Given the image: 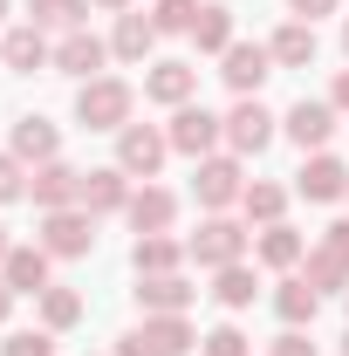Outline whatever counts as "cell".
Instances as JSON below:
<instances>
[{
  "label": "cell",
  "mask_w": 349,
  "mask_h": 356,
  "mask_svg": "<svg viewBox=\"0 0 349 356\" xmlns=\"http://www.w3.org/2000/svg\"><path fill=\"white\" fill-rule=\"evenodd\" d=\"M274 309H281V322H288V329H308V322H315V309H322V288H315L308 274H288V281L274 288Z\"/></svg>",
  "instance_id": "17"
},
{
  "label": "cell",
  "mask_w": 349,
  "mask_h": 356,
  "mask_svg": "<svg viewBox=\"0 0 349 356\" xmlns=\"http://www.w3.org/2000/svg\"><path fill=\"white\" fill-rule=\"evenodd\" d=\"M192 89H199V69L192 62H151V76H144V96L151 103H172V110L192 103Z\"/></svg>",
  "instance_id": "15"
},
{
  "label": "cell",
  "mask_w": 349,
  "mask_h": 356,
  "mask_svg": "<svg viewBox=\"0 0 349 356\" xmlns=\"http://www.w3.org/2000/svg\"><path fill=\"white\" fill-rule=\"evenodd\" d=\"M322 247H329V254H343V261H349V220H336V226H329V233H322Z\"/></svg>",
  "instance_id": "37"
},
{
  "label": "cell",
  "mask_w": 349,
  "mask_h": 356,
  "mask_svg": "<svg viewBox=\"0 0 349 356\" xmlns=\"http://www.w3.org/2000/svg\"><path fill=\"white\" fill-rule=\"evenodd\" d=\"M110 62V42H96L89 28H76V35H62V48H55V69L62 76H83V83H96V69Z\"/></svg>",
  "instance_id": "14"
},
{
  "label": "cell",
  "mask_w": 349,
  "mask_h": 356,
  "mask_svg": "<svg viewBox=\"0 0 349 356\" xmlns=\"http://www.w3.org/2000/svg\"><path fill=\"white\" fill-rule=\"evenodd\" d=\"M83 213H124L131 206V172L124 165H103V172H83Z\"/></svg>",
  "instance_id": "11"
},
{
  "label": "cell",
  "mask_w": 349,
  "mask_h": 356,
  "mask_svg": "<svg viewBox=\"0 0 349 356\" xmlns=\"http://www.w3.org/2000/svg\"><path fill=\"white\" fill-rule=\"evenodd\" d=\"M288 7H295V14H302L308 28H315V14H336V0H288Z\"/></svg>",
  "instance_id": "38"
},
{
  "label": "cell",
  "mask_w": 349,
  "mask_h": 356,
  "mask_svg": "<svg viewBox=\"0 0 349 356\" xmlns=\"http://www.w3.org/2000/svg\"><path fill=\"white\" fill-rule=\"evenodd\" d=\"M131 110H137V89L124 76H96V83L76 89V124L83 131H124Z\"/></svg>",
  "instance_id": "1"
},
{
  "label": "cell",
  "mask_w": 349,
  "mask_h": 356,
  "mask_svg": "<svg viewBox=\"0 0 349 356\" xmlns=\"http://www.w3.org/2000/svg\"><path fill=\"white\" fill-rule=\"evenodd\" d=\"M281 131L295 137V144H302V151H322V144H329V137H336V103H295V110H288V117H281Z\"/></svg>",
  "instance_id": "13"
},
{
  "label": "cell",
  "mask_w": 349,
  "mask_h": 356,
  "mask_svg": "<svg viewBox=\"0 0 349 356\" xmlns=\"http://www.w3.org/2000/svg\"><path fill=\"white\" fill-rule=\"evenodd\" d=\"M55 151H62V131H55L48 117H21V124H14V158H21V165H48Z\"/></svg>",
  "instance_id": "18"
},
{
  "label": "cell",
  "mask_w": 349,
  "mask_h": 356,
  "mask_svg": "<svg viewBox=\"0 0 349 356\" xmlns=\"http://www.w3.org/2000/svg\"><path fill=\"white\" fill-rule=\"evenodd\" d=\"M343 356H349V336H343Z\"/></svg>",
  "instance_id": "46"
},
{
  "label": "cell",
  "mask_w": 349,
  "mask_h": 356,
  "mask_svg": "<svg viewBox=\"0 0 349 356\" xmlns=\"http://www.w3.org/2000/svg\"><path fill=\"white\" fill-rule=\"evenodd\" d=\"M295 192H302V199H315V206L349 199V165H343V158H329V151H308V165L295 172Z\"/></svg>",
  "instance_id": "8"
},
{
  "label": "cell",
  "mask_w": 349,
  "mask_h": 356,
  "mask_svg": "<svg viewBox=\"0 0 349 356\" xmlns=\"http://www.w3.org/2000/svg\"><path fill=\"white\" fill-rule=\"evenodd\" d=\"M89 14V0H28V28H62V35H76Z\"/></svg>",
  "instance_id": "27"
},
{
  "label": "cell",
  "mask_w": 349,
  "mask_h": 356,
  "mask_svg": "<svg viewBox=\"0 0 349 356\" xmlns=\"http://www.w3.org/2000/svg\"><path fill=\"white\" fill-rule=\"evenodd\" d=\"M192 21H199V0H158V14H151L158 35H192Z\"/></svg>",
  "instance_id": "32"
},
{
  "label": "cell",
  "mask_w": 349,
  "mask_h": 356,
  "mask_svg": "<svg viewBox=\"0 0 349 356\" xmlns=\"http://www.w3.org/2000/svg\"><path fill=\"white\" fill-rule=\"evenodd\" d=\"M96 213H83V206H62V213H42V247L55 254V261H83L89 247H96Z\"/></svg>",
  "instance_id": "2"
},
{
  "label": "cell",
  "mask_w": 349,
  "mask_h": 356,
  "mask_svg": "<svg viewBox=\"0 0 349 356\" xmlns=\"http://www.w3.org/2000/svg\"><path fill=\"white\" fill-rule=\"evenodd\" d=\"M240 213H247V220H261V226H274L281 213H288V185H274V178H254V185L240 192Z\"/></svg>",
  "instance_id": "25"
},
{
  "label": "cell",
  "mask_w": 349,
  "mask_h": 356,
  "mask_svg": "<svg viewBox=\"0 0 349 356\" xmlns=\"http://www.w3.org/2000/svg\"><path fill=\"white\" fill-rule=\"evenodd\" d=\"M48 261H55V254H48L42 240H35V247H14V254L0 261V281H7L14 295H42V288H55V281H48Z\"/></svg>",
  "instance_id": "12"
},
{
  "label": "cell",
  "mask_w": 349,
  "mask_h": 356,
  "mask_svg": "<svg viewBox=\"0 0 349 356\" xmlns=\"http://www.w3.org/2000/svg\"><path fill=\"white\" fill-rule=\"evenodd\" d=\"M185 254H192L199 267H213V274H219V267H233L240 254H247V226H233V220H219V213H213V220L192 233V247H185Z\"/></svg>",
  "instance_id": "5"
},
{
  "label": "cell",
  "mask_w": 349,
  "mask_h": 356,
  "mask_svg": "<svg viewBox=\"0 0 349 356\" xmlns=\"http://www.w3.org/2000/svg\"><path fill=\"white\" fill-rule=\"evenodd\" d=\"M117 356H158V350H151V343H144V336H137V329H131V336L117 343Z\"/></svg>",
  "instance_id": "39"
},
{
  "label": "cell",
  "mask_w": 349,
  "mask_h": 356,
  "mask_svg": "<svg viewBox=\"0 0 349 356\" xmlns=\"http://www.w3.org/2000/svg\"><path fill=\"white\" fill-rule=\"evenodd\" d=\"M7 315H14V288L0 281V322H7Z\"/></svg>",
  "instance_id": "41"
},
{
  "label": "cell",
  "mask_w": 349,
  "mask_h": 356,
  "mask_svg": "<svg viewBox=\"0 0 349 356\" xmlns=\"http://www.w3.org/2000/svg\"><path fill=\"white\" fill-rule=\"evenodd\" d=\"M302 254H308V247H302V233H295V226L274 220V226L261 233V261H267V267H295Z\"/></svg>",
  "instance_id": "29"
},
{
  "label": "cell",
  "mask_w": 349,
  "mask_h": 356,
  "mask_svg": "<svg viewBox=\"0 0 349 356\" xmlns=\"http://www.w3.org/2000/svg\"><path fill=\"white\" fill-rule=\"evenodd\" d=\"M308 281H315L322 295H329V288H349V261L329 254V247H315V254H308Z\"/></svg>",
  "instance_id": "31"
},
{
  "label": "cell",
  "mask_w": 349,
  "mask_h": 356,
  "mask_svg": "<svg viewBox=\"0 0 349 356\" xmlns=\"http://www.w3.org/2000/svg\"><path fill=\"white\" fill-rule=\"evenodd\" d=\"M254 288H261V281H254V274H247L240 261H233V267H219V281H213L219 309H254Z\"/></svg>",
  "instance_id": "30"
},
{
  "label": "cell",
  "mask_w": 349,
  "mask_h": 356,
  "mask_svg": "<svg viewBox=\"0 0 349 356\" xmlns=\"http://www.w3.org/2000/svg\"><path fill=\"white\" fill-rule=\"evenodd\" d=\"M199 343H206V356H254V343H247L233 322H219L213 336H199Z\"/></svg>",
  "instance_id": "33"
},
{
  "label": "cell",
  "mask_w": 349,
  "mask_h": 356,
  "mask_svg": "<svg viewBox=\"0 0 349 356\" xmlns=\"http://www.w3.org/2000/svg\"><path fill=\"white\" fill-rule=\"evenodd\" d=\"M172 151H185V158H213V144L226 137V117H213L206 103H185V110H172Z\"/></svg>",
  "instance_id": "3"
},
{
  "label": "cell",
  "mask_w": 349,
  "mask_h": 356,
  "mask_svg": "<svg viewBox=\"0 0 349 356\" xmlns=\"http://www.w3.org/2000/svg\"><path fill=\"white\" fill-rule=\"evenodd\" d=\"M151 42H158L151 14H117V35H110V55H117V62H144Z\"/></svg>",
  "instance_id": "23"
},
{
  "label": "cell",
  "mask_w": 349,
  "mask_h": 356,
  "mask_svg": "<svg viewBox=\"0 0 349 356\" xmlns=\"http://www.w3.org/2000/svg\"><path fill=\"white\" fill-rule=\"evenodd\" d=\"M76 322H83V295H76V288H42V329L62 336V329H76Z\"/></svg>",
  "instance_id": "28"
},
{
  "label": "cell",
  "mask_w": 349,
  "mask_h": 356,
  "mask_svg": "<svg viewBox=\"0 0 349 356\" xmlns=\"http://www.w3.org/2000/svg\"><path fill=\"white\" fill-rule=\"evenodd\" d=\"M185 302H192V288L178 274H137V309L144 315H185Z\"/></svg>",
  "instance_id": "16"
},
{
  "label": "cell",
  "mask_w": 349,
  "mask_h": 356,
  "mask_svg": "<svg viewBox=\"0 0 349 356\" xmlns=\"http://www.w3.org/2000/svg\"><path fill=\"white\" fill-rule=\"evenodd\" d=\"M0 356H55V329H21V336H7Z\"/></svg>",
  "instance_id": "34"
},
{
  "label": "cell",
  "mask_w": 349,
  "mask_h": 356,
  "mask_svg": "<svg viewBox=\"0 0 349 356\" xmlns=\"http://www.w3.org/2000/svg\"><path fill=\"white\" fill-rule=\"evenodd\" d=\"M192 192H199V206H233L240 192H247V178H240V158H199V178H192Z\"/></svg>",
  "instance_id": "10"
},
{
  "label": "cell",
  "mask_w": 349,
  "mask_h": 356,
  "mask_svg": "<svg viewBox=\"0 0 349 356\" xmlns=\"http://www.w3.org/2000/svg\"><path fill=\"white\" fill-rule=\"evenodd\" d=\"M274 356H315V343H308L302 329H281L274 336Z\"/></svg>",
  "instance_id": "36"
},
{
  "label": "cell",
  "mask_w": 349,
  "mask_h": 356,
  "mask_svg": "<svg viewBox=\"0 0 349 356\" xmlns=\"http://www.w3.org/2000/svg\"><path fill=\"white\" fill-rule=\"evenodd\" d=\"M178 261H185V247H178L172 233H137V247H131L137 274H178Z\"/></svg>",
  "instance_id": "20"
},
{
  "label": "cell",
  "mask_w": 349,
  "mask_h": 356,
  "mask_svg": "<svg viewBox=\"0 0 349 356\" xmlns=\"http://www.w3.org/2000/svg\"><path fill=\"white\" fill-rule=\"evenodd\" d=\"M274 124H281V117L261 110V96H240V103H233V117H226V144H233L240 158H254V151L274 144Z\"/></svg>",
  "instance_id": "6"
},
{
  "label": "cell",
  "mask_w": 349,
  "mask_h": 356,
  "mask_svg": "<svg viewBox=\"0 0 349 356\" xmlns=\"http://www.w3.org/2000/svg\"><path fill=\"white\" fill-rule=\"evenodd\" d=\"M7 254H14V247H7V226H0V261H7Z\"/></svg>",
  "instance_id": "43"
},
{
  "label": "cell",
  "mask_w": 349,
  "mask_h": 356,
  "mask_svg": "<svg viewBox=\"0 0 349 356\" xmlns=\"http://www.w3.org/2000/svg\"><path fill=\"white\" fill-rule=\"evenodd\" d=\"M165 151H172V137L158 131V124H124V131H117V165L131 178H158Z\"/></svg>",
  "instance_id": "4"
},
{
  "label": "cell",
  "mask_w": 349,
  "mask_h": 356,
  "mask_svg": "<svg viewBox=\"0 0 349 356\" xmlns=\"http://www.w3.org/2000/svg\"><path fill=\"white\" fill-rule=\"evenodd\" d=\"M28 192H35V206H42V213H62V206H76V199H83V172H76V165H62V158H48V165H35V185H28Z\"/></svg>",
  "instance_id": "9"
},
{
  "label": "cell",
  "mask_w": 349,
  "mask_h": 356,
  "mask_svg": "<svg viewBox=\"0 0 349 356\" xmlns=\"http://www.w3.org/2000/svg\"><path fill=\"white\" fill-rule=\"evenodd\" d=\"M0 62H7V69H14V76H35V69H42V62H55V55H48V42H42V28H14V35H7V42H0Z\"/></svg>",
  "instance_id": "21"
},
{
  "label": "cell",
  "mask_w": 349,
  "mask_h": 356,
  "mask_svg": "<svg viewBox=\"0 0 349 356\" xmlns=\"http://www.w3.org/2000/svg\"><path fill=\"white\" fill-rule=\"evenodd\" d=\"M96 7H110V14H131V0H96Z\"/></svg>",
  "instance_id": "42"
},
{
  "label": "cell",
  "mask_w": 349,
  "mask_h": 356,
  "mask_svg": "<svg viewBox=\"0 0 349 356\" xmlns=\"http://www.w3.org/2000/svg\"><path fill=\"white\" fill-rule=\"evenodd\" d=\"M343 48H349V21H343Z\"/></svg>",
  "instance_id": "44"
},
{
  "label": "cell",
  "mask_w": 349,
  "mask_h": 356,
  "mask_svg": "<svg viewBox=\"0 0 349 356\" xmlns=\"http://www.w3.org/2000/svg\"><path fill=\"white\" fill-rule=\"evenodd\" d=\"M0 21H7V0H0Z\"/></svg>",
  "instance_id": "45"
},
{
  "label": "cell",
  "mask_w": 349,
  "mask_h": 356,
  "mask_svg": "<svg viewBox=\"0 0 349 356\" xmlns=\"http://www.w3.org/2000/svg\"><path fill=\"white\" fill-rule=\"evenodd\" d=\"M21 192H28V172H21V158H14V151H0V206H14Z\"/></svg>",
  "instance_id": "35"
},
{
  "label": "cell",
  "mask_w": 349,
  "mask_h": 356,
  "mask_svg": "<svg viewBox=\"0 0 349 356\" xmlns=\"http://www.w3.org/2000/svg\"><path fill=\"white\" fill-rule=\"evenodd\" d=\"M267 48H274V62H281V69H308V62H315V28H308V21H288Z\"/></svg>",
  "instance_id": "26"
},
{
  "label": "cell",
  "mask_w": 349,
  "mask_h": 356,
  "mask_svg": "<svg viewBox=\"0 0 349 356\" xmlns=\"http://www.w3.org/2000/svg\"><path fill=\"white\" fill-rule=\"evenodd\" d=\"M124 213H131L137 233H165V226L178 220V199L165 192V185H144V192H131V206H124Z\"/></svg>",
  "instance_id": "19"
},
{
  "label": "cell",
  "mask_w": 349,
  "mask_h": 356,
  "mask_svg": "<svg viewBox=\"0 0 349 356\" xmlns=\"http://www.w3.org/2000/svg\"><path fill=\"white\" fill-rule=\"evenodd\" d=\"M329 103H336V110H349V69L336 76V89H329Z\"/></svg>",
  "instance_id": "40"
},
{
  "label": "cell",
  "mask_w": 349,
  "mask_h": 356,
  "mask_svg": "<svg viewBox=\"0 0 349 356\" xmlns=\"http://www.w3.org/2000/svg\"><path fill=\"white\" fill-rule=\"evenodd\" d=\"M192 42H199V55H226L233 48V7H199V21H192Z\"/></svg>",
  "instance_id": "24"
},
{
  "label": "cell",
  "mask_w": 349,
  "mask_h": 356,
  "mask_svg": "<svg viewBox=\"0 0 349 356\" xmlns=\"http://www.w3.org/2000/svg\"><path fill=\"white\" fill-rule=\"evenodd\" d=\"M137 336H144V343H151L158 356H185L192 343H199L185 315H144V329H137Z\"/></svg>",
  "instance_id": "22"
},
{
  "label": "cell",
  "mask_w": 349,
  "mask_h": 356,
  "mask_svg": "<svg viewBox=\"0 0 349 356\" xmlns=\"http://www.w3.org/2000/svg\"><path fill=\"white\" fill-rule=\"evenodd\" d=\"M219 62H226L219 76H226V89H233V96H254V89L274 76V48H261V42H233Z\"/></svg>",
  "instance_id": "7"
}]
</instances>
